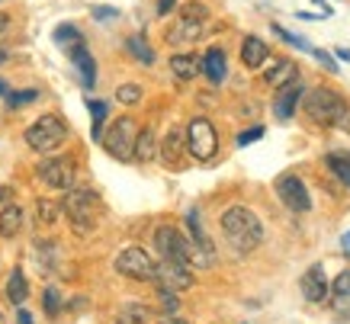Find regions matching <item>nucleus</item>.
<instances>
[{"label":"nucleus","mask_w":350,"mask_h":324,"mask_svg":"<svg viewBox=\"0 0 350 324\" xmlns=\"http://www.w3.org/2000/svg\"><path fill=\"white\" fill-rule=\"evenodd\" d=\"M302 106H306V116L315 126L350 129V103L331 87H315V90L302 94Z\"/></svg>","instance_id":"obj_1"},{"label":"nucleus","mask_w":350,"mask_h":324,"mask_svg":"<svg viewBox=\"0 0 350 324\" xmlns=\"http://www.w3.org/2000/svg\"><path fill=\"white\" fill-rule=\"evenodd\" d=\"M222 234L228 241V247L238 254H251L264 241V225L251 209L244 206H232L222 212Z\"/></svg>","instance_id":"obj_2"},{"label":"nucleus","mask_w":350,"mask_h":324,"mask_svg":"<svg viewBox=\"0 0 350 324\" xmlns=\"http://www.w3.org/2000/svg\"><path fill=\"white\" fill-rule=\"evenodd\" d=\"M154 247L164 260H174V263H183V267H213L215 263V254H206L200 251L190 238H183L180 231L174 225H161L154 231Z\"/></svg>","instance_id":"obj_3"},{"label":"nucleus","mask_w":350,"mask_h":324,"mask_svg":"<svg viewBox=\"0 0 350 324\" xmlns=\"http://www.w3.org/2000/svg\"><path fill=\"white\" fill-rule=\"evenodd\" d=\"M62 212L68 215V221H71V228L77 234H90L96 228L100 215H103V199L87 187H71L62 199Z\"/></svg>","instance_id":"obj_4"},{"label":"nucleus","mask_w":350,"mask_h":324,"mask_svg":"<svg viewBox=\"0 0 350 324\" xmlns=\"http://www.w3.org/2000/svg\"><path fill=\"white\" fill-rule=\"evenodd\" d=\"M68 138V126H64L62 116H39L29 129H26V145L39 154H49L55 148H62V141Z\"/></svg>","instance_id":"obj_5"},{"label":"nucleus","mask_w":350,"mask_h":324,"mask_svg":"<svg viewBox=\"0 0 350 324\" xmlns=\"http://www.w3.org/2000/svg\"><path fill=\"white\" fill-rule=\"evenodd\" d=\"M135 135H138V126L132 116H119L116 122L109 126V132L100 141L107 148L109 157H116V161H132V148H135Z\"/></svg>","instance_id":"obj_6"},{"label":"nucleus","mask_w":350,"mask_h":324,"mask_svg":"<svg viewBox=\"0 0 350 324\" xmlns=\"http://www.w3.org/2000/svg\"><path fill=\"white\" fill-rule=\"evenodd\" d=\"M187 151H190L196 161H213L215 151H219V132L209 119H190V126H187Z\"/></svg>","instance_id":"obj_7"},{"label":"nucleus","mask_w":350,"mask_h":324,"mask_svg":"<svg viewBox=\"0 0 350 324\" xmlns=\"http://www.w3.org/2000/svg\"><path fill=\"white\" fill-rule=\"evenodd\" d=\"M116 273L129 276V280H138V282H154L158 276V263L151 260L148 251H142V247H122L116 257Z\"/></svg>","instance_id":"obj_8"},{"label":"nucleus","mask_w":350,"mask_h":324,"mask_svg":"<svg viewBox=\"0 0 350 324\" xmlns=\"http://www.w3.org/2000/svg\"><path fill=\"white\" fill-rule=\"evenodd\" d=\"M39 180H42L45 187H52V189H71L75 187V180H77V164H75V157H49V161H42L39 164Z\"/></svg>","instance_id":"obj_9"},{"label":"nucleus","mask_w":350,"mask_h":324,"mask_svg":"<svg viewBox=\"0 0 350 324\" xmlns=\"http://www.w3.org/2000/svg\"><path fill=\"white\" fill-rule=\"evenodd\" d=\"M276 196L283 199V206H286L289 212L312 209V196H308L302 177H296V174H280V177H276Z\"/></svg>","instance_id":"obj_10"},{"label":"nucleus","mask_w":350,"mask_h":324,"mask_svg":"<svg viewBox=\"0 0 350 324\" xmlns=\"http://www.w3.org/2000/svg\"><path fill=\"white\" fill-rule=\"evenodd\" d=\"M154 282H158V286H164V289L183 293V289H190V286H193L190 267H183V263H174V260H161V263H158V276H154Z\"/></svg>","instance_id":"obj_11"},{"label":"nucleus","mask_w":350,"mask_h":324,"mask_svg":"<svg viewBox=\"0 0 350 324\" xmlns=\"http://www.w3.org/2000/svg\"><path fill=\"white\" fill-rule=\"evenodd\" d=\"M302 295H306L312 305H321L328 299V280H325V267L315 263V267H308L306 276H302Z\"/></svg>","instance_id":"obj_12"},{"label":"nucleus","mask_w":350,"mask_h":324,"mask_svg":"<svg viewBox=\"0 0 350 324\" xmlns=\"http://www.w3.org/2000/svg\"><path fill=\"white\" fill-rule=\"evenodd\" d=\"M331 312H334L338 321H350V270L334 276V286H331Z\"/></svg>","instance_id":"obj_13"},{"label":"nucleus","mask_w":350,"mask_h":324,"mask_svg":"<svg viewBox=\"0 0 350 324\" xmlns=\"http://www.w3.org/2000/svg\"><path fill=\"white\" fill-rule=\"evenodd\" d=\"M68 55H71V62H75L77 74H81V84L94 87L96 84V62H94V55H90V49H87L84 42H75V45H68Z\"/></svg>","instance_id":"obj_14"},{"label":"nucleus","mask_w":350,"mask_h":324,"mask_svg":"<svg viewBox=\"0 0 350 324\" xmlns=\"http://www.w3.org/2000/svg\"><path fill=\"white\" fill-rule=\"evenodd\" d=\"M302 84L299 81H293V84H286V87H280V96H276V103H273V113H276V119H293V113H296V106L302 103Z\"/></svg>","instance_id":"obj_15"},{"label":"nucleus","mask_w":350,"mask_h":324,"mask_svg":"<svg viewBox=\"0 0 350 324\" xmlns=\"http://www.w3.org/2000/svg\"><path fill=\"white\" fill-rule=\"evenodd\" d=\"M206 32V23H193V20H174V26L167 29V42L170 45H193Z\"/></svg>","instance_id":"obj_16"},{"label":"nucleus","mask_w":350,"mask_h":324,"mask_svg":"<svg viewBox=\"0 0 350 324\" xmlns=\"http://www.w3.org/2000/svg\"><path fill=\"white\" fill-rule=\"evenodd\" d=\"M264 81L270 87H286V84H293V81H299V68L289 58H276V62H270V71L264 74Z\"/></svg>","instance_id":"obj_17"},{"label":"nucleus","mask_w":350,"mask_h":324,"mask_svg":"<svg viewBox=\"0 0 350 324\" xmlns=\"http://www.w3.org/2000/svg\"><path fill=\"white\" fill-rule=\"evenodd\" d=\"M270 58V45L264 42V39H257V36H244L241 42V62L251 68V71H257L260 64Z\"/></svg>","instance_id":"obj_18"},{"label":"nucleus","mask_w":350,"mask_h":324,"mask_svg":"<svg viewBox=\"0 0 350 324\" xmlns=\"http://www.w3.org/2000/svg\"><path fill=\"white\" fill-rule=\"evenodd\" d=\"M202 74L213 81V84H222L225 74H228V62H225V52L222 49H209L206 58H202Z\"/></svg>","instance_id":"obj_19"},{"label":"nucleus","mask_w":350,"mask_h":324,"mask_svg":"<svg viewBox=\"0 0 350 324\" xmlns=\"http://www.w3.org/2000/svg\"><path fill=\"white\" fill-rule=\"evenodd\" d=\"M180 151H183V132L180 129H170L167 138H164L158 148L161 161H164L167 167H177V164H180Z\"/></svg>","instance_id":"obj_20"},{"label":"nucleus","mask_w":350,"mask_h":324,"mask_svg":"<svg viewBox=\"0 0 350 324\" xmlns=\"http://www.w3.org/2000/svg\"><path fill=\"white\" fill-rule=\"evenodd\" d=\"M148 318H151V312L142 302H122L113 324H148Z\"/></svg>","instance_id":"obj_21"},{"label":"nucleus","mask_w":350,"mask_h":324,"mask_svg":"<svg viewBox=\"0 0 350 324\" xmlns=\"http://www.w3.org/2000/svg\"><path fill=\"white\" fill-rule=\"evenodd\" d=\"M154 154H158V141H154V132L151 129H142L135 135V148H132V157L135 161H142V164H148V161H154Z\"/></svg>","instance_id":"obj_22"},{"label":"nucleus","mask_w":350,"mask_h":324,"mask_svg":"<svg viewBox=\"0 0 350 324\" xmlns=\"http://www.w3.org/2000/svg\"><path fill=\"white\" fill-rule=\"evenodd\" d=\"M23 231V209L20 206H3L0 209V238H16Z\"/></svg>","instance_id":"obj_23"},{"label":"nucleus","mask_w":350,"mask_h":324,"mask_svg":"<svg viewBox=\"0 0 350 324\" xmlns=\"http://www.w3.org/2000/svg\"><path fill=\"white\" fill-rule=\"evenodd\" d=\"M170 71L177 74L180 81H193V77L202 71V62L196 55H174V58H170Z\"/></svg>","instance_id":"obj_24"},{"label":"nucleus","mask_w":350,"mask_h":324,"mask_svg":"<svg viewBox=\"0 0 350 324\" xmlns=\"http://www.w3.org/2000/svg\"><path fill=\"white\" fill-rule=\"evenodd\" d=\"M325 164L344 187H350V151H331V154H325Z\"/></svg>","instance_id":"obj_25"},{"label":"nucleus","mask_w":350,"mask_h":324,"mask_svg":"<svg viewBox=\"0 0 350 324\" xmlns=\"http://www.w3.org/2000/svg\"><path fill=\"white\" fill-rule=\"evenodd\" d=\"M26 295H29V282H26V273L23 270H13L10 280H7V299L13 305H23L26 302Z\"/></svg>","instance_id":"obj_26"},{"label":"nucleus","mask_w":350,"mask_h":324,"mask_svg":"<svg viewBox=\"0 0 350 324\" xmlns=\"http://www.w3.org/2000/svg\"><path fill=\"white\" fill-rule=\"evenodd\" d=\"M187 228H190V241L200 247V251H206V254H215V247H213V241L206 238V231H202V225H200V212L193 209L190 215H187Z\"/></svg>","instance_id":"obj_27"},{"label":"nucleus","mask_w":350,"mask_h":324,"mask_svg":"<svg viewBox=\"0 0 350 324\" xmlns=\"http://www.w3.org/2000/svg\"><path fill=\"white\" fill-rule=\"evenodd\" d=\"M87 109H90V116H94V129H90V135L100 141V138H103V122H107V116H109V103L107 100H87Z\"/></svg>","instance_id":"obj_28"},{"label":"nucleus","mask_w":350,"mask_h":324,"mask_svg":"<svg viewBox=\"0 0 350 324\" xmlns=\"http://www.w3.org/2000/svg\"><path fill=\"white\" fill-rule=\"evenodd\" d=\"M126 49L132 58H138L142 64H154V52H151V45L145 36H129L126 39Z\"/></svg>","instance_id":"obj_29"},{"label":"nucleus","mask_w":350,"mask_h":324,"mask_svg":"<svg viewBox=\"0 0 350 324\" xmlns=\"http://www.w3.org/2000/svg\"><path fill=\"white\" fill-rule=\"evenodd\" d=\"M52 39L62 49H68V45H75V42H84V36H81V29L77 26H71V23H64V26H58V29L52 32Z\"/></svg>","instance_id":"obj_30"},{"label":"nucleus","mask_w":350,"mask_h":324,"mask_svg":"<svg viewBox=\"0 0 350 324\" xmlns=\"http://www.w3.org/2000/svg\"><path fill=\"white\" fill-rule=\"evenodd\" d=\"M180 20L206 23V20H209V7H206V3H200V0H193V3H183V7H180Z\"/></svg>","instance_id":"obj_31"},{"label":"nucleus","mask_w":350,"mask_h":324,"mask_svg":"<svg viewBox=\"0 0 350 324\" xmlns=\"http://www.w3.org/2000/svg\"><path fill=\"white\" fill-rule=\"evenodd\" d=\"M36 212H39V221H42V225H55L62 206H55L52 199H39V202H36Z\"/></svg>","instance_id":"obj_32"},{"label":"nucleus","mask_w":350,"mask_h":324,"mask_svg":"<svg viewBox=\"0 0 350 324\" xmlns=\"http://www.w3.org/2000/svg\"><path fill=\"white\" fill-rule=\"evenodd\" d=\"M116 100L122 106H135L138 100H142V87H138V84H122L116 90Z\"/></svg>","instance_id":"obj_33"},{"label":"nucleus","mask_w":350,"mask_h":324,"mask_svg":"<svg viewBox=\"0 0 350 324\" xmlns=\"http://www.w3.org/2000/svg\"><path fill=\"white\" fill-rule=\"evenodd\" d=\"M158 302H161V312H164V314H174V312H177V293H174V289H164V286H158Z\"/></svg>","instance_id":"obj_34"},{"label":"nucleus","mask_w":350,"mask_h":324,"mask_svg":"<svg viewBox=\"0 0 350 324\" xmlns=\"http://www.w3.org/2000/svg\"><path fill=\"white\" fill-rule=\"evenodd\" d=\"M260 138H264V126H254V129H247V132H241V135L234 138V145L247 148V145H254V141H260Z\"/></svg>","instance_id":"obj_35"},{"label":"nucleus","mask_w":350,"mask_h":324,"mask_svg":"<svg viewBox=\"0 0 350 324\" xmlns=\"http://www.w3.org/2000/svg\"><path fill=\"white\" fill-rule=\"evenodd\" d=\"M45 312H49V314L62 312V295H58V289H55V286H49V289H45Z\"/></svg>","instance_id":"obj_36"},{"label":"nucleus","mask_w":350,"mask_h":324,"mask_svg":"<svg viewBox=\"0 0 350 324\" xmlns=\"http://www.w3.org/2000/svg\"><path fill=\"white\" fill-rule=\"evenodd\" d=\"M36 96H39V90H16V94H7V100H10V106H26Z\"/></svg>","instance_id":"obj_37"},{"label":"nucleus","mask_w":350,"mask_h":324,"mask_svg":"<svg viewBox=\"0 0 350 324\" xmlns=\"http://www.w3.org/2000/svg\"><path fill=\"white\" fill-rule=\"evenodd\" d=\"M90 16H94V20H100V23H109V20H119V10H116V7H94V10H90Z\"/></svg>","instance_id":"obj_38"},{"label":"nucleus","mask_w":350,"mask_h":324,"mask_svg":"<svg viewBox=\"0 0 350 324\" xmlns=\"http://www.w3.org/2000/svg\"><path fill=\"white\" fill-rule=\"evenodd\" d=\"M273 32L283 39V42H289V45H296V49H306L308 52V45H306V39H299V36H293V32H286L283 26H273Z\"/></svg>","instance_id":"obj_39"},{"label":"nucleus","mask_w":350,"mask_h":324,"mask_svg":"<svg viewBox=\"0 0 350 324\" xmlns=\"http://www.w3.org/2000/svg\"><path fill=\"white\" fill-rule=\"evenodd\" d=\"M312 55H315V58H319V62L325 64V68H328V71H338V62H334V58H331V55L319 52V49H315V52H312Z\"/></svg>","instance_id":"obj_40"},{"label":"nucleus","mask_w":350,"mask_h":324,"mask_svg":"<svg viewBox=\"0 0 350 324\" xmlns=\"http://www.w3.org/2000/svg\"><path fill=\"white\" fill-rule=\"evenodd\" d=\"M174 3H177V0H158V16H164V13L174 10Z\"/></svg>","instance_id":"obj_41"},{"label":"nucleus","mask_w":350,"mask_h":324,"mask_svg":"<svg viewBox=\"0 0 350 324\" xmlns=\"http://www.w3.org/2000/svg\"><path fill=\"white\" fill-rule=\"evenodd\" d=\"M16 324H32V314L26 312V308H20V312H16Z\"/></svg>","instance_id":"obj_42"},{"label":"nucleus","mask_w":350,"mask_h":324,"mask_svg":"<svg viewBox=\"0 0 350 324\" xmlns=\"http://www.w3.org/2000/svg\"><path fill=\"white\" fill-rule=\"evenodd\" d=\"M7 199H10V187H0V206H3Z\"/></svg>","instance_id":"obj_43"},{"label":"nucleus","mask_w":350,"mask_h":324,"mask_svg":"<svg viewBox=\"0 0 350 324\" xmlns=\"http://www.w3.org/2000/svg\"><path fill=\"white\" fill-rule=\"evenodd\" d=\"M7 26H10V16H3V13H0V32L7 29Z\"/></svg>","instance_id":"obj_44"},{"label":"nucleus","mask_w":350,"mask_h":324,"mask_svg":"<svg viewBox=\"0 0 350 324\" xmlns=\"http://www.w3.org/2000/svg\"><path fill=\"white\" fill-rule=\"evenodd\" d=\"M340 244H344V251L350 254V231H347V234H344V238H340Z\"/></svg>","instance_id":"obj_45"},{"label":"nucleus","mask_w":350,"mask_h":324,"mask_svg":"<svg viewBox=\"0 0 350 324\" xmlns=\"http://www.w3.org/2000/svg\"><path fill=\"white\" fill-rule=\"evenodd\" d=\"M338 58H344V62H350V52H347V49H338Z\"/></svg>","instance_id":"obj_46"},{"label":"nucleus","mask_w":350,"mask_h":324,"mask_svg":"<svg viewBox=\"0 0 350 324\" xmlns=\"http://www.w3.org/2000/svg\"><path fill=\"white\" fill-rule=\"evenodd\" d=\"M0 94H3V96H7V94H10V87H7V84H3V81H0Z\"/></svg>","instance_id":"obj_47"},{"label":"nucleus","mask_w":350,"mask_h":324,"mask_svg":"<svg viewBox=\"0 0 350 324\" xmlns=\"http://www.w3.org/2000/svg\"><path fill=\"white\" fill-rule=\"evenodd\" d=\"M164 324H187V321H164Z\"/></svg>","instance_id":"obj_48"},{"label":"nucleus","mask_w":350,"mask_h":324,"mask_svg":"<svg viewBox=\"0 0 350 324\" xmlns=\"http://www.w3.org/2000/svg\"><path fill=\"white\" fill-rule=\"evenodd\" d=\"M0 324H3V314H0Z\"/></svg>","instance_id":"obj_49"}]
</instances>
